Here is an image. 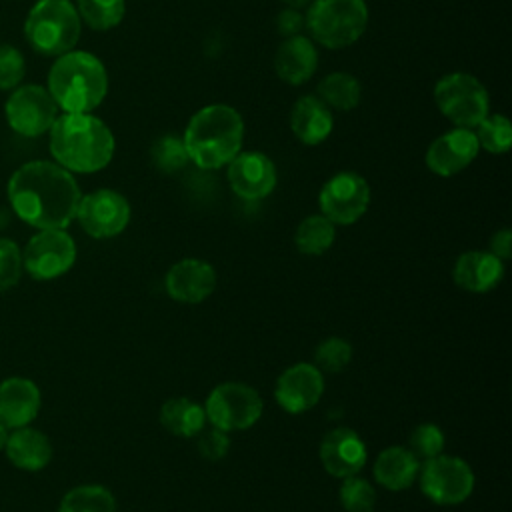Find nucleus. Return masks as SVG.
<instances>
[{
    "instance_id": "obj_1",
    "label": "nucleus",
    "mask_w": 512,
    "mask_h": 512,
    "mask_svg": "<svg viewBox=\"0 0 512 512\" xmlns=\"http://www.w3.org/2000/svg\"><path fill=\"white\" fill-rule=\"evenodd\" d=\"M80 198L72 172L56 162H26L8 180L12 210L22 222L38 230L66 228L76 218Z\"/></svg>"
},
{
    "instance_id": "obj_2",
    "label": "nucleus",
    "mask_w": 512,
    "mask_h": 512,
    "mask_svg": "<svg viewBox=\"0 0 512 512\" xmlns=\"http://www.w3.org/2000/svg\"><path fill=\"white\" fill-rule=\"evenodd\" d=\"M48 132L50 154L68 172H98L114 156L116 142L112 130L88 112H64Z\"/></svg>"
},
{
    "instance_id": "obj_3",
    "label": "nucleus",
    "mask_w": 512,
    "mask_h": 512,
    "mask_svg": "<svg viewBox=\"0 0 512 512\" xmlns=\"http://www.w3.org/2000/svg\"><path fill=\"white\" fill-rule=\"evenodd\" d=\"M244 120L240 112L226 104L200 108L184 130L182 142L188 158L202 170L226 166L242 148Z\"/></svg>"
},
{
    "instance_id": "obj_4",
    "label": "nucleus",
    "mask_w": 512,
    "mask_h": 512,
    "mask_svg": "<svg viewBox=\"0 0 512 512\" xmlns=\"http://www.w3.org/2000/svg\"><path fill=\"white\" fill-rule=\"evenodd\" d=\"M48 92L64 112H90L108 92V74L100 58L70 50L56 58L48 72Z\"/></svg>"
},
{
    "instance_id": "obj_5",
    "label": "nucleus",
    "mask_w": 512,
    "mask_h": 512,
    "mask_svg": "<svg viewBox=\"0 0 512 512\" xmlns=\"http://www.w3.org/2000/svg\"><path fill=\"white\" fill-rule=\"evenodd\" d=\"M82 20L70 0H38L24 22L28 44L44 56H62L80 40Z\"/></svg>"
},
{
    "instance_id": "obj_6",
    "label": "nucleus",
    "mask_w": 512,
    "mask_h": 512,
    "mask_svg": "<svg viewBox=\"0 0 512 512\" xmlns=\"http://www.w3.org/2000/svg\"><path fill=\"white\" fill-rule=\"evenodd\" d=\"M304 18L314 42L340 50L358 42L366 32L368 6L364 0H312Z\"/></svg>"
},
{
    "instance_id": "obj_7",
    "label": "nucleus",
    "mask_w": 512,
    "mask_h": 512,
    "mask_svg": "<svg viewBox=\"0 0 512 512\" xmlns=\"http://www.w3.org/2000/svg\"><path fill=\"white\" fill-rule=\"evenodd\" d=\"M434 102L442 116L456 128H476L490 108L484 84L466 72H452L442 76L434 86Z\"/></svg>"
},
{
    "instance_id": "obj_8",
    "label": "nucleus",
    "mask_w": 512,
    "mask_h": 512,
    "mask_svg": "<svg viewBox=\"0 0 512 512\" xmlns=\"http://www.w3.org/2000/svg\"><path fill=\"white\" fill-rule=\"evenodd\" d=\"M264 410L260 394L242 382L218 384L204 402L206 420L210 426L224 432H238L252 428Z\"/></svg>"
},
{
    "instance_id": "obj_9",
    "label": "nucleus",
    "mask_w": 512,
    "mask_h": 512,
    "mask_svg": "<svg viewBox=\"0 0 512 512\" xmlns=\"http://www.w3.org/2000/svg\"><path fill=\"white\" fill-rule=\"evenodd\" d=\"M422 494L440 506H456L464 502L474 490V472L458 456L438 454L422 464L418 470Z\"/></svg>"
},
{
    "instance_id": "obj_10",
    "label": "nucleus",
    "mask_w": 512,
    "mask_h": 512,
    "mask_svg": "<svg viewBox=\"0 0 512 512\" xmlns=\"http://www.w3.org/2000/svg\"><path fill=\"white\" fill-rule=\"evenodd\" d=\"M76 262V242L66 228L36 232L22 252L24 270L34 280H54L66 274Z\"/></svg>"
},
{
    "instance_id": "obj_11",
    "label": "nucleus",
    "mask_w": 512,
    "mask_h": 512,
    "mask_svg": "<svg viewBox=\"0 0 512 512\" xmlns=\"http://www.w3.org/2000/svg\"><path fill=\"white\" fill-rule=\"evenodd\" d=\"M8 126L26 138L46 134L58 118V106L48 88L38 84L18 86L4 104Z\"/></svg>"
},
{
    "instance_id": "obj_12",
    "label": "nucleus",
    "mask_w": 512,
    "mask_h": 512,
    "mask_svg": "<svg viewBox=\"0 0 512 512\" xmlns=\"http://www.w3.org/2000/svg\"><path fill=\"white\" fill-rule=\"evenodd\" d=\"M318 204L320 214L332 224H354L370 206V186L356 172H338L322 186Z\"/></svg>"
},
{
    "instance_id": "obj_13",
    "label": "nucleus",
    "mask_w": 512,
    "mask_h": 512,
    "mask_svg": "<svg viewBox=\"0 0 512 512\" xmlns=\"http://www.w3.org/2000/svg\"><path fill=\"white\" fill-rule=\"evenodd\" d=\"M130 214V204L120 192L100 188L80 198L76 220L88 236L112 238L124 232L130 222Z\"/></svg>"
},
{
    "instance_id": "obj_14",
    "label": "nucleus",
    "mask_w": 512,
    "mask_h": 512,
    "mask_svg": "<svg viewBox=\"0 0 512 512\" xmlns=\"http://www.w3.org/2000/svg\"><path fill=\"white\" fill-rule=\"evenodd\" d=\"M324 392V376L310 362H298L286 368L274 386L278 406L288 414H302L318 404Z\"/></svg>"
},
{
    "instance_id": "obj_15",
    "label": "nucleus",
    "mask_w": 512,
    "mask_h": 512,
    "mask_svg": "<svg viewBox=\"0 0 512 512\" xmlns=\"http://www.w3.org/2000/svg\"><path fill=\"white\" fill-rule=\"evenodd\" d=\"M226 166L230 188L244 200H262L276 188V166L262 152H238Z\"/></svg>"
},
{
    "instance_id": "obj_16",
    "label": "nucleus",
    "mask_w": 512,
    "mask_h": 512,
    "mask_svg": "<svg viewBox=\"0 0 512 512\" xmlns=\"http://www.w3.org/2000/svg\"><path fill=\"white\" fill-rule=\"evenodd\" d=\"M478 140L470 128H454L438 136L426 150L424 162L430 172L448 178L468 168L478 156Z\"/></svg>"
},
{
    "instance_id": "obj_17",
    "label": "nucleus",
    "mask_w": 512,
    "mask_h": 512,
    "mask_svg": "<svg viewBox=\"0 0 512 512\" xmlns=\"http://www.w3.org/2000/svg\"><path fill=\"white\" fill-rule=\"evenodd\" d=\"M320 462L334 478H348L358 474L366 464V444L352 428L338 426L324 434L320 448Z\"/></svg>"
},
{
    "instance_id": "obj_18",
    "label": "nucleus",
    "mask_w": 512,
    "mask_h": 512,
    "mask_svg": "<svg viewBox=\"0 0 512 512\" xmlns=\"http://www.w3.org/2000/svg\"><path fill=\"white\" fill-rule=\"evenodd\" d=\"M164 288L176 302H204L216 288V270L206 260L182 258L166 272Z\"/></svg>"
},
{
    "instance_id": "obj_19",
    "label": "nucleus",
    "mask_w": 512,
    "mask_h": 512,
    "mask_svg": "<svg viewBox=\"0 0 512 512\" xmlns=\"http://www.w3.org/2000/svg\"><path fill=\"white\" fill-rule=\"evenodd\" d=\"M40 388L22 376H12L0 382V424L8 430L28 426L40 412Z\"/></svg>"
},
{
    "instance_id": "obj_20",
    "label": "nucleus",
    "mask_w": 512,
    "mask_h": 512,
    "mask_svg": "<svg viewBox=\"0 0 512 512\" xmlns=\"http://www.w3.org/2000/svg\"><path fill=\"white\" fill-rule=\"evenodd\" d=\"M504 276V260L494 256L490 250H470L458 256L452 278L456 286L466 292H488Z\"/></svg>"
},
{
    "instance_id": "obj_21",
    "label": "nucleus",
    "mask_w": 512,
    "mask_h": 512,
    "mask_svg": "<svg viewBox=\"0 0 512 512\" xmlns=\"http://www.w3.org/2000/svg\"><path fill=\"white\" fill-rule=\"evenodd\" d=\"M318 68V50L306 36L284 38L274 54V70L278 78L290 86L308 82Z\"/></svg>"
},
{
    "instance_id": "obj_22",
    "label": "nucleus",
    "mask_w": 512,
    "mask_h": 512,
    "mask_svg": "<svg viewBox=\"0 0 512 512\" xmlns=\"http://www.w3.org/2000/svg\"><path fill=\"white\" fill-rule=\"evenodd\" d=\"M290 128L302 144L316 146L324 142L334 128L332 110L318 96L306 94L296 100L290 112Z\"/></svg>"
},
{
    "instance_id": "obj_23",
    "label": "nucleus",
    "mask_w": 512,
    "mask_h": 512,
    "mask_svg": "<svg viewBox=\"0 0 512 512\" xmlns=\"http://www.w3.org/2000/svg\"><path fill=\"white\" fill-rule=\"evenodd\" d=\"M4 452L16 468L28 472L42 470L52 460V444L48 436L30 426L16 428L12 434H8Z\"/></svg>"
},
{
    "instance_id": "obj_24",
    "label": "nucleus",
    "mask_w": 512,
    "mask_h": 512,
    "mask_svg": "<svg viewBox=\"0 0 512 512\" xmlns=\"http://www.w3.org/2000/svg\"><path fill=\"white\" fill-rule=\"evenodd\" d=\"M420 460L404 446L382 450L374 462V478L390 492L406 490L418 478Z\"/></svg>"
},
{
    "instance_id": "obj_25",
    "label": "nucleus",
    "mask_w": 512,
    "mask_h": 512,
    "mask_svg": "<svg viewBox=\"0 0 512 512\" xmlns=\"http://www.w3.org/2000/svg\"><path fill=\"white\" fill-rule=\"evenodd\" d=\"M204 406L188 398H170L160 408V424L174 436L194 438L206 426Z\"/></svg>"
},
{
    "instance_id": "obj_26",
    "label": "nucleus",
    "mask_w": 512,
    "mask_h": 512,
    "mask_svg": "<svg viewBox=\"0 0 512 512\" xmlns=\"http://www.w3.org/2000/svg\"><path fill=\"white\" fill-rule=\"evenodd\" d=\"M362 96V86L356 76L348 72H332L324 76L318 84V98L340 112H348L358 106Z\"/></svg>"
},
{
    "instance_id": "obj_27",
    "label": "nucleus",
    "mask_w": 512,
    "mask_h": 512,
    "mask_svg": "<svg viewBox=\"0 0 512 512\" xmlns=\"http://www.w3.org/2000/svg\"><path fill=\"white\" fill-rule=\"evenodd\" d=\"M336 238V224H332L322 214H312L304 218L294 234V242L300 254L320 256L330 250Z\"/></svg>"
},
{
    "instance_id": "obj_28",
    "label": "nucleus",
    "mask_w": 512,
    "mask_h": 512,
    "mask_svg": "<svg viewBox=\"0 0 512 512\" xmlns=\"http://www.w3.org/2000/svg\"><path fill=\"white\" fill-rule=\"evenodd\" d=\"M58 512H116V500L102 484H80L62 496Z\"/></svg>"
},
{
    "instance_id": "obj_29",
    "label": "nucleus",
    "mask_w": 512,
    "mask_h": 512,
    "mask_svg": "<svg viewBox=\"0 0 512 512\" xmlns=\"http://www.w3.org/2000/svg\"><path fill=\"white\" fill-rule=\"evenodd\" d=\"M74 8L80 20L98 32L116 28L126 14L124 0H76Z\"/></svg>"
},
{
    "instance_id": "obj_30",
    "label": "nucleus",
    "mask_w": 512,
    "mask_h": 512,
    "mask_svg": "<svg viewBox=\"0 0 512 512\" xmlns=\"http://www.w3.org/2000/svg\"><path fill=\"white\" fill-rule=\"evenodd\" d=\"M478 146L490 154H504L512 146V126L502 114H488L474 130Z\"/></svg>"
},
{
    "instance_id": "obj_31",
    "label": "nucleus",
    "mask_w": 512,
    "mask_h": 512,
    "mask_svg": "<svg viewBox=\"0 0 512 512\" xmlns=\"http://www.w3.org/2000/svg\"><path fill=\"white\" fill-rule=\"evenodd\" d=\"M150 158H152V164L156 166V170H160L164 174L180 172L190 162L184 142L178 136L158 138L150 148Z\"/></svg>"
},
{
    "instance_id": "obj_32",
    "label": "nucleus",
    "mask_w": 512,
    "mask_h": 512,
    "mask_svg": "<svg viewBox=\"0 0 512 512\" xmlns=\"http://www.w3.org/2000/svg\"><path fill=\"white\" fill-rule=\"evenodd\" d=\"M352 360V346L340 336H330L322 340L314 350V366L320 372H342Z\"/></svg>"
},
{
    "instance_id": "obj_33",
    "label": "nucleus",
    "mask_w": 512,
    "mask_h": 512,
    "mask_svg": "<svg viewBox=\"0 0 512 512\" xmlns=\"http://www.w3.org/2000/svg\"><path fill=\"white\" fill-rule=\"evenodd\" d=\"M340 504L346 512H374L376 506V490L372 484L360 476L342 478L340 486Z\"/></svg>"
},
{
    "instance_id": "obj_34",
    "label": "nucleus",
    "mask_w": 512,
    "mask_h": 512,
    "mask_svg": "<svg viewBox=\"0 0 512 512\" xmlns=\"http://www.w3.org/2000/svg\"><path fill=\"white\" fill-rule=\"evenodd\" d=\"M408 450L422 462L442 454L444 450V432L432 424V422H424L418 424L408 438Z\"/></svg>"
},
{
    "instance_id": "obj_35",
    "label": "nucleus",
    "mask_w": 512,
    "mask_h": 512,
    "mask_svg": "<svg viewBox=\"0 0 512 512\" xmlns=\"http://www.w3.org/2000/svg\"><path fill=\"white\" fill-rule=\"evenodd\" d=\"M22 250L10 238H0V292L10 290L22 276Z\"/></svg>"
},
{
    "instance_id": "obj_36",
    "label": "nucleus",
    "mask_w": 512,
    "mask_h": 512,
    "mask_svg": "<svg viewBox=\"0 0 512 512\" xmlns=\"http://www.w3.org/2000/svg\"><path fill=\"white\" fill-rule=\"evenodd\" d=\"M26 74V62L16 46H0V90L16 88Z\"/></svg>"
},
{
    "instance_id": "obj_37",
    "label": "nucleus",
    "mask_w": 512,
    "mask_h": 512,
    "mask_svg": "<svg viewBox=\"0 0 512 512\" xmlns=\"http://www.w3.org/2000/svg\"><path fill=\"white\" fill-rule=\"evenodd\" d=\"M196 436H198V442H196L198 452L206 460H212V462L222 460L228 454V450H230L228 432H224L220 428H214V426L206 428L204 426Z\"/></svg>"
},
{
    "instance_id": "obj_38",
    "label": "nucleus",
    "mask_w": 512,
    "mask_h": 512,
    "mask_svg": "<svg viewBox=\"0 0 512 512\" xmlns=\"http://www.w3.org/2000/svg\"><path fill=\"white\" fill-rule=\"evenodd\" d=\"M306 28V18L300 10L294 8H284L278 18H276V30L284 36V38H292V36H300Z\"/></svg>"
},
{
    "instance_id": "obj_39",
    "label": "nucleus",
    "mask_w": 512,
    "mask_h": 512,
    "mask_svg": "<svg viewBox=\"0 0 512 512\" xmlns=\"http://www.w3.org/2000/svg\"><path fill=\"white\" fill-rule=\"evenodd\" d=\"M490 252L500 260H508L512 256V232L508 228H502L492 234Z\"/></svg>"
},
{
    "instance_id": "obj_40",
    "label": "nucleus",
    "mask_w": 512,
    "mask_h": 512,
    "mask_svg": "<svg viewBox=\"0 0 512 512\" xmlns=\"http://www.w3.org/2000/svg\"><path fill=\"white\" fill-rule=\"evenodd\" d=\"M282 2L286 4V8H294V10H302L312 4V0H282Z\"/></svg>"
},
{
    "instance_id": "obj_41",
    "label": "nucleus",
    "mask_w": 512,
    "mask_h": 512,
    "mask_svg": "<svg viewBox=\"0 0 512 512\" xmlns=\"http://www.w3.org/2000/svg\"><path fill=\"white\" fill-rule=\"evenodd\" d=\"M6 440H8V428L4 424H0V450H4Z\"/></svg>"
}]
</instances>
